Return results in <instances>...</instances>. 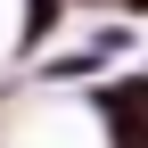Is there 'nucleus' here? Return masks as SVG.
Listing matches in <instances>:
<instances>
[{
    "mask_svg": "<svg viewBox=\"0 0 148 148\" xmlns=\"http://www.w3.org/2000/svg\"><path fill=\"white\" fill-rule=\"evenodd\" d=\"M82 107L99 123V148H148V66H115L82 82Z\"/></svg>",
    "mask_w": 148,
    "mask_h": 148,
    "instance_id": "nucleus-1",
    "label": "nucleus"
},
{
    "mask_svg": "<svg viewBox=\"0 0 148 148\" xmlns=\"http://www.w3.org/2000/svg\"><path fill=\"white\" fill-rule=\"evenodd\" d=\"M66 25H74V0H16V66H41L66 41Z\"/></svg>",
    "mask_w": 148,
    "mask_h": 148,
    "instance_id": "nucleus-2",
    "label": "nucleus"
},
{
    "mask_svg": "<svg viewBox=\"0 0 148 148\" xmlns=\"http://www.w3.org/2000/svg\"><path fill=\"white\" fill-rule=\"evenodd\" d=\"M115 16H132V25H148V0H115Z\"/></svg>",
    "mask_w": 148,
    "mask_h": 148,
    "instance_id": "nucleus-3",
    "label": "nucleus"
},
{
    "mask_svg": "<svg viewBox=\"0 0 148 148\" xmlns=\"http://www.w3.org/2000/svg\"><path fill=\"white\" fill-rule=\"evenodd\" d=\"M99 8H115V0H74V16H99Z\"/></svg>",
    "mask_w": 148,
    "mask_h": 148,
    "instance_id": "nucleus-4",
    "label": "nucleus"
}]
</instances>
